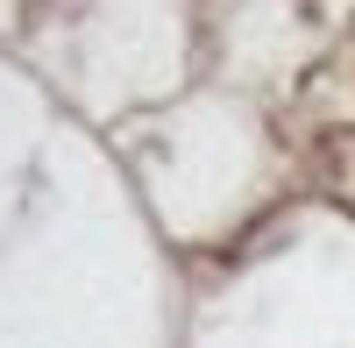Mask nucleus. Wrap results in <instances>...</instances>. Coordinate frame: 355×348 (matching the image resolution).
<instances>
[]
</instances>
